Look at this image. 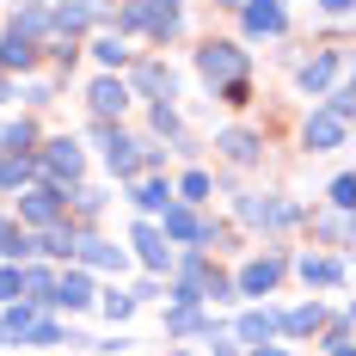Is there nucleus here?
Returning <instances> with one entry per match:
<instances>
[{
    "instance_id": "1",
    "label": "nucleus",
    "mask_w": 356,
    "mask_h": 356,
    "mask_svg": "<svg viewBox=\"0 0 356 356\" xmlns=\"http://www.w3.org/2000/svg\"><path fill=\"white\" fill-rule=\"evenodd\" d=\"M184 25V0H129L117 13V31H147L154 43H172Z\"/></svg>"
},
{
    "instance_id": "2",
    "label": "nucleus",
    "mask_w": 356,
    "mask_h": 356,
    "mask_svg": "<svg viewBox=\"0 0 356 356\" xmlns=\"http://www.w3.org/2000/svg\"><path fill=\"white\" fill-rule=\"evenodd\" d=\"M37 172H43V184H62V191H68L74 178L86 172V154H80V142H74V136H49V142L37 147Z\"/></svg>"
},
{
    "instance_id": "3",
    "label": "nucleus",
    "mask_w": 356,
    "mask_h": 356,
    "mask_svg": "<svg viewBox=\"0 0 356 356\" xmlns=\"http://www.w3.org/2000/svg\"><path fill=\"white\" fill-rule=\"evenodd\" d=\"M92 142L105 147V166L117 178H136V172H142V142H136L129 129H117V123H92Z\"/></svg>"
},
{
    "instance_id": "4",
    "label": "nucleus",
    "mask_w": 356,
    "mask_h": 356,
    "mask_svg": "<svg viewBox=\"0 0 356 356\" xmlns=\"http://www.w3.org/2000/svg\"><path fill=\"white\" fill-rule=\"evenodd\" d=\"M197 74L221 92L227 80H246V49H240V43H203V49H197Z\"/></svg>"
},
{
    "instance_id": "5",
    "label": "nucleus",
    "mask_w": 356,
    "mask_h": 356,
    "mask_svg": "<svg viewBox=\"0 0 356 356\" xmlns=\"http://www.w3.org/2000/svg\"><path fill=\"white\" fill-rule=\"evenodd\" d=\"M154 227H160L166 240H178V246H203V240H215V227L197 215V203H166Z\"/></svg>"
},
{
    "instance_id": "6",
    "label": "nucleus",
    "mask_w": 356,
    "mask_h": 356,
    "mask_svg": "<svg viewBox=\"0 0 356 356\" xmlns=\"http://www.w3.org/2000/svg\"><path fill=\"white\" fill-rule=\"evenodd\" d=\"M19 221H25V227L68 221V191H62V184H31V191L19 197Z\"/></svg>"
},
{
    "instance_id": "7",
    "label": "nucleus",
    "mask_w": 356,
    "mask_h": 356,
    "mask_svg": "<svg viewBox=\"0 0 356 356\" xmlns=\"http://www.w3.org/2000/svg\"><path fill=\"white\" fill-rule=\"evenodd\" d=\"M240 221L246 227H264V234H283V227H295V203H283V197H246L240 203Z\"/></svg>"
},
{
    "instance_id": "8",
    "label": "nucleus",
    "mask_w": 356,
    "mask_h": 356,
    "mask_svg": "<svg viewBox=\"0 0 356 356\" xmlns=\"http://www.w3.org/2000/svg\"><path fill=\"white\" fill-rule=\"evenodd\" d=\"M136 92H129V80H117V74H99L92 86H86V105H92V117L99 123H111V117H123V105H129Z\"/></svg>"
},
{
    "instance_id": "9",
    "label": "nucleus",
    "mask_w": 356,
    "mask_h": 356,
    "mask_svg": "<svg viewBox=\"0 0 356 356\" xmlns=\"http://www.w3.org/2000/svg\"><path fill=\"white\" fill-rule=\"evenodd\" d=\"M277 283H283V258H277V252H264V258L240 264V277H234V295H270Z\"/></svg>"
},
{
    "instance_id": "10",
    "label": "nucleus",
    "mask_w": 356,
    "mask_h": 356,
    "mask_svg": "<svg viewBox=\"0 0 356 356\" xmlns=\"http://www.w3.org/2000/svg\"><path fill=\"white\" fill-rule=\"evenodd\" d=\"M99 301V289H92V270H62L56 277V295H49V307H62V314H80V307H92Z\"/></svg>"
},
{
    "instance_id": "11",
    "label": "nucleus",
    "mask_w": 356,
    "mask_h": 356,
    "mask_svg": "<svg viewBox=\"0 0 356 356\" xmlns=\"http://www.w3.org/2000/svg\"><path fill=\"white\" fill-rule=\"evenodd\" d=\"M277 332H283V314H277V307H246V314H240V320H234V338H240V344H277Z\"/></svg>"
},
{
    "instance_id": "12",
    "label": "nucleus",
    "mask_w": 356,
    "mask_h": 356,
    "mask_svg": "<svg viewBox=\"0 0 356 356\" xmlns=\"http://www.w3.org/2000/svg\"><path fill=\"white\" fill-rule=\"evenodd\" d=\"M344 136H350V123H344V117H332V111H314V117L301 123V142L314 147V154H332V147H344Z\"/></svg>"
},
{
    "instance_id": "13",
    "label": "nucleus",
    "mask_w": 356,
    "mask_h": 356,
    "mask_svg": "<svg viewBox=\"0 0 356 356\" xmlns=\"http://www.w3.org/2000/svg\"><path fill=\"white\" fill-rule=\"evenodd\" d=\"M49 19H56V31H62V37H74V31H92V25L105 19V0H62V6H56Z\"/></svg>"
},
{
    "instance_id": "14",
    "label": "nucleus",
    "mask_w": 356,
    "mask_h": 356,
    "mask_svg": "<svg viewBox=\"0 0 356 356\" xmlns=\"http://www.w3.org/2000/svg\"><path fill=\"white\" fill-rule=\"evenodd\" d=\"M240 13H246V31L252 37H283L289 31L283 0H240Z\"/></svg>"
},
{
    "instance_id": "15",
    "label": "nucleus",
    "mask_w": 356,
    "mask_h": 356,
    "mask_svg": "<svg viewBox=\"0 0 356 356\" xmlns=\"http://www.w3.org/2000/svg\"><path fill=\"white\" fill-rule=\"evenodd\" d=\"M136 252H142V264L154 270V277L172 270V246H166V234H160L154 221H136Z\"/></svg>"
},
{
    "instance_id": "16",
    "label": "nucleus",
    "mask_w": 356,
    "mask_h": 356,
    "mask_svg": "<svg viewBox=\"0 0 356 356\" xmlns=\"http://www.w3.org/2000/svg\"><path fill=\"white\" fill-rule=\"evenodd\" d=\"M74 258H80V270H123V246H111V240H99V234H80V246H74Z\"/></svg>"
},
{
    "instance_id": "17",
    "label": "nucleus",
    "mask_w": 356,
    "mask_h": 356,
    "mask_svg": "<svg viewBox=\"0 0 356 356\" xmlns=\"http://www.w3.org/2000/svg\"><path fill=\"white\" fill-rule=\"evenodd\" d=\"M203 283H209V264H203V252H191L184 270H178V283H172V301L178 307H203Z\"/></svg>"
},
{
    "instance_id": "18",
    "label": "nucleus",
    "mask_w": 356,
    "mask_h": 356,
    "mask_svg": "<svg viewBox=\"0 0 356 356\" xmlns=\"http://www.w3.org/2000/svg\"><path fill=\"white\" fill-rule=\"evenodd\" d=\"M295 270H301V283H307V289H344V277H350L344 258H314V252H307Z\"/></svg>"
},
{
    "instance_id": "19",
    "label": "nucleus",
    "mask_w": 356,
    "mask_h": 356,
    "mask_svg": "<svg viewBox=\"0 0 356 356\" xmlns=\"http://www.w3.org/2000/svg\"><path fill=\"white\" fill-rule=\"evenodd\" d=\"M74 246H80V234H74L68 221H49V227L31 234V252H49V258H74Z\"/></svg>"
},
{
    "instance_id": "20",
    "label": "nucleus",
    "mask_w": 356,
    "mask_h": 356,
    "mask_svg": "<svg viewBox=\"0 0 356 356\" xmlns=\"http://www.w3.org/2000/svg\"><path fill=\"white\" fill-rule=\"evenodd\" d=\"M338 68H344V56H338V49H325V56H314V62H301V92H325Z\"/></svg>"
},
{
    "instance_id": "21",
    "label": "nucleus",
    "mask_w": 356,
    "mask_h": 356,
    "mask_svg": "<svg viewBox=\"0 0 356 356\" xmlns=\"http://www.w3.org/2000/svg\"><path fill=\"white\" fill-rule=\"evenodd\" d=\"M19 295H25L31 307H49V295H56V270H43V264H25V270H19Z\"/></svg>"
},
{
    "instance_id": "22",
    "label": "nucleus",
    "mask_w": 356,
    "mask_h": 356,
    "mask_svg": "<svg viewBox=\"0 0 356 356\" xmlns=\"http://www.w3.org/2000/svg\"><path fill=\"white\" fill-rule=\"evenodd\" d=\"M31 62H37V43H31V37H19V31L0 37V68H6V74H25Z\"/></svg>"
},
{
    "instance_id": "23",
    "label": "nucleus",
    "mask_w": 356,
    "mask_h": 356,
    "mask_svg": "<svg viewBox=\"0 0 356 356\" xmlns=\"http://www.w3.org/2000/svg\"><path fill=\"white\" fill-rule=\"evenodd\" d=\"M320 325H325V307H320V301H301V307H289V314H283V332H289V338H314Z\"/></svg>"
},
{
    "instance_id": "24",
    "label": "nucleus",
    "mask_w": 356,
    "mask_h": 356,
    "mask_svg": "<svg viewBox=\"0 0 356 356\" xmlns=\"http://www.w3.org/2000/svg\"><path fill=\"white\" fill-rule=\"evenodd\" d=\"M13 31H19V37H31V43H37V37H49V31H56V19H49V6H43V0H31V6H19Z\"/></svg>"
},
{
    "instance_id": "25",
    "label": "nucleus",
    "mask_w": 356,
    "mask_h": 356,
    "mask_svg": "<svg viewBox=\"0 0 356 356\" xmlns=\"http://www.w3.org/2000/svg\"><path fill=\"white\" fill-rule=\"evenodd\" d=\"M172 68H166V62H142V68H136V86H129V92H147V99H154V92H166V99H172Z\"/></svg>"
},
{
    "instance_id": "26",
    "label": "nucleus",
    "mask_w": 356,
    "mask_h": 356,
    "mask_svg": "<svg viewBox=\"0 0 356 356\" xmlns=\"http://www.w3.org/2000/svg\"><path fill=\"white\" fill-rule=\"evenodd\" d=\"M215 147H221V154H227L234 166H252V160H258V147H264V142H258L252 129H227V136H221Z\"/></svg>"
},
{
    "instance_id": "27",
    "label": "nucleus",
    "mask_w": 356,
    "mask_h": 356,
    "mask_svg": "<svg viewBox=\"0 0 356 356\" xmlns=\"http://www.w3.org/2000/svg\"><path fill=\"white\" fill-rule=\"evenodd\" d=\"M31 178H37V154H0V191L31 184Z\"/></svg>"
},
{
    "instance_id": "28",
    "label": "nucleus",
    "mask_w": 356,
    "mask_h": 356,
    "mask_svg": "<svg viewBox=\"0 0 356 356\" xmlns=\"http://www.w3.org/2000/svg\"><path fill=\"white\" fill-rule=\"evenodd\" d=\"M166 203H172V184H166V178H142V184H136V209L142 215H160Z\"/></svg>"
},
{
    "instance_id": "29",
    "label": "nucleus",
    "mask_w": 356,
    "mask_h": 356,
    "mask_svg": "<svg viewBox=\"0 0 356 356\" xmlns=\"http://www.w3.org/2000/svg\"><path fill=\"white\" fill-rule=\"evenodd\" d=\"M0 147H13V154H31V147H37V123H31V117L6 123V129H0Z\"/></svg>"
},
{
    "instance_id": "30",
    "label": "nucleus",
    "mask_w": 356,
    "mask_h": 356,
    "mask_svg": "<svg viewBox=\"0 0 356 356\" xmlns=\"http://www.w3.org/2000/svg\"><path fill=\"white\" fill-rule=\"evenodd\" d=\"M92 56H99L105 68H123V62H129V43H123V31H105L99 43H92Z\"/></svg>"
},
{
    "instance_id": "31",
    "label": "nucleus",
    "mask_w": 356,
    "mask_h": 356,
    "mask_svg": "<svg viewBox=\"0 0 356 356\" xmlns=\"http://www.w3.org/2000/svg\"><path fill=\"white\" fill-rule=\"evenodd\" d=\"M166 332H172V338H191V332H209V320H203L197 307H172V314H166Z\"/></svg>"
},
{
    "instance_id": "32",
    "label": "nucleus",
    "mask_w": 356,
    "mask_h": 356,
    "mask_svg": "<svg viewBox=\"0 0 356 356\" xmlns=\"http://www.w3.org/2000/svg\"><path fill=\"white\" fill-rule=\"evenodd\" d=\"M344 215L350 209H332V215H314V227H320L325 240H332V246H350V221H344Z\"/></svg>"
},
{
    "instance_id": "33",
    "label": "nucleus",
    "mask_w": 356,
    "mask_h": 356,
    "mask_svg": "<svg viewBox=\"0 0 356 356\" xmlns=\"http://www.w3.org/2000/svg\"><path fill=\"white\" fill-rule=\"evenodd\" d=\"M99 307H105V320H111V325H123L129 314H136V295H123V289H105V295H99Z\"/></svg>"
},
{
    "instance_id": "34",
    "label": "nucleus",
    "mask_w": 356,
    "mask_h": 356,
    "mask_svg": "<svg viewBox=\"0 0 356 356\" xmlns=\"http://www.w3.org/2000/svg\"><path fill=\"white\" fill-rule=\"evenodd\" d=\"M209 191H215L209 172H184L178 178V197H184V203H209Z\"/></svg>"
},
{
    "instance_id": "35",
    "label": "nucleus",
    "mask_w": 356,
    "mask_h": 356,
    "mask_svg": "<svg viewBox=\"0 0 356 356\" xmlns=\"http://www.w3.org/2000/svg\"><path fill=\"white\" fill-rule=\"evenodd\" d=\"M99 209H105V191H92V184H86V191H74V215H86V221H92Z\"/></svg>"
},
{
    "instance_id": "36",
    "label": "nucleus",
    "mask_w": 356,
    "mask_h": 356,
    "mask_svg": "<svg viewBox=\"0 0 356 356\" xmlns=\"http://www.w3.org/2000/svg\"><path fill=\"white\" fill-rule=\"evenodd\" d=\"M154 136H178V111L166 99H154Z\"/></svg>"
},
{
    "instance_id": "37",
    "label": "nucleus",
    "mask_w": 356,
    "mask_h": 356,
    "mask_svg": "<svg viewBox=\"0 0 356 356\" xmlns=\"http://www.w3.org/2000/svg\"><path fill=\"white\" fill-rule=\"evenodd\" d=\"M325 111H332V117H344V123H350V111H356V92H350V86H338V92H332V99H325Z\"/></svg>"
},
{
    "instance_id": "38",
    "label": "nucleus",
    "mask_w": 356,
    "mask_h": 356,
    "mask_svg": "<svg viewBox=\"0 0 356 356\" xmlns=\"http://www.w3.org/2000/svg\"><path fill=\"white\" fill-rule=\"evenodd\" d=\"M350 203H356V184L338 172V178H332V209H350Z\"/></svg>"
},
{
    "instance_id": "39",
    "label": "nucleus",
    "mask_w": 356,
    "mask_h": 356,
    "mask_svg": "<svg viewBox=\"0 0 356 356\" xmlns=\"http://www.w3.org/2000/svg\"><path fill=\"white\" fill-rule=\"evenodd\" d=\"M49 99H56V86H49V80H31V86H25V105H49Z\"/></svg>"
},
{
    "instance_id": "40",
    "label": "nucleus",
    "mask_w": 356,
    "mask_h": 356,
    "mask_svg": "<svg viewBox=\"0 0 356 356\" xmlns=\"http://www.w3.org/2000/svg\"><path fill=\"white\" fill-rule=\"evenodd\" d=\"M325 13H332V19H344V13H350V0H320Z\"/></svg>"
},
{
    "instance_id": "41",
    "label": "nucleus",
    "mask_w": 356,
    "mask_h": 356,
    "mask_svg": "<svg viewBox=\"0 0 356 356\" xmlns=\"http://www.w3.org/2000/svg\"><path fill=\"white\" fill-rule=\"evenodd\" d=\"M252 356H289L283 344H252Z\"/></svg>"
},
{
    "instance_id": "42",
    "label": "nucleus",
    "mask_w": 356,
    "mask_h": 356,
    "mask_svg": "<svg viewBox=\"0 0 356 356\" xmlns=\"http://www.w3.org/2000/svg\"><path fill=\"white\" fill-rule=\"evenodd\" d=\"M325 356H350V344H325Z\"/></svg>"
},
{
    "instance_id": "43",
    "label": "nucleus",
    "mask_w": 356,
    "mask_h": 356,
    "mask_svg": "<svg viewBox=\"0 0 356 356\" xmlns=\"http://www.w3.org/2000/svg\"><path fill=\"white\" fill-rule=\"evenodd\" d=\"M0 99H6V68H0Z\"/></svg>"
},
{
    "instance_id": "44",
    "label": "nucleus",
    "mask_w": 356,
    "mask_h": 356,
    "mask_svg": "<svg viewBox=\"0 0 356 356\" xmlns=\"http://www.w3.org/2000/svg\"><path fill=\"white\" fill-rule=\"evenodd\" d=\"M221 6H240V0H221Z\"/></svg>"
},
{
    "instance_id": "45",
    "label": "nucleus",
    "mask_w": 356,
    "mask_h": 356,
    "mask_svg": "<svg viewBox=\"0 0 356 356\" xmlns=\"http://www.w3.org/2000/svg\"><path fill=\"white\" fill-rule=\"evenodd\" d=\"M13 6H31V0H13Z\"/></svg>"
},
{
    "instance_id": "46",
    "label": "nucleus",
    "mask_w": 356,
    "mask_h": 356,
    "mask_svg": "<svg viewBox=\"0 0 356 356\" xmlns=\"http://www.w3.org/2000/svg\"><path fill=\"white\" fill-rule=\"evenodd\" d=\"M0 344H6V332H0Z\"/></svg>"
}]
</instances>
